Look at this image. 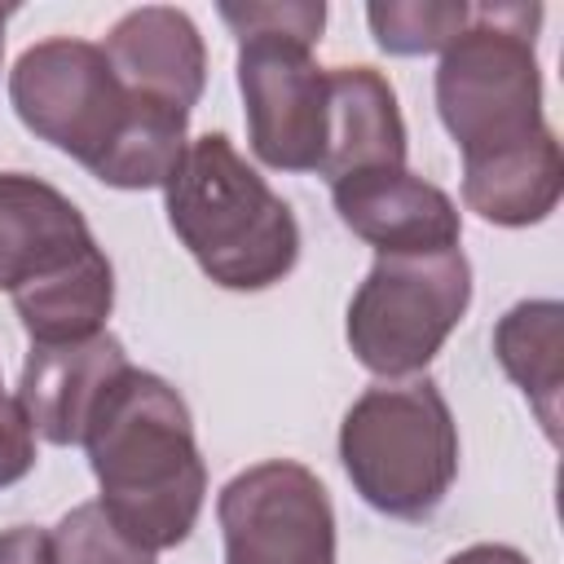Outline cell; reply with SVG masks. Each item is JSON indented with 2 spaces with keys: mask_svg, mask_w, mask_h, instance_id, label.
Instances as JSON below:
<instances>
[{
  "mask_svg": "<svg viewBox=\"0 0 564 564\" xmlns=\"http://www.w3.org/2000/svg\"><path fill=\"white\" fill-rule=\"evenodd\" d=\"M101 511L145 551L181 546L207 498V467L181 392L128 366L101 397L84 432Z\"/></svg>",
  "mask_w": 564,
  "mask_h": 564,
  "instance_id": "1",
  "label": "cell"
},
{
  "mask_svg": "<svg viewBox=\"0 0 564 564\" xmlns=\"http://www.w3.org/2000/svg\"><path fill=\"white\" fill-rule=\"evenodd\" d=\"M163 207L181 247L225 291H264L300 260L295 212L225 132L189 141L181 167L163 185Z\"/></svg>",
  "mask_w": 564,
  "mask_h": 564,
  "instance_id": "2",
  "label": "cell"
},
{
  "mask_svg": "<svg viewBox=\"0 0 564 564\" xmlns=\"http://www.w3.org/2000/svg\"><path fill=\"white\" fill-rule=\"evenodd\" d=\"M339 463L366 507L427 520L458 476V427L427 375L366 388L339 423Z\"/></svg>",
  "mask_w": 564,
  "mask_h": 564,
  "instance_id": "3",
  "label": "cell"
},
{
  "mask_svg": "<svg viewBox=\"0 0 564 564\" xmlns=\"http://www.w3.org/2000/svg\"><path fill=\"white\" fill-rule=\"evenodd\" d=\"M538 4H485L471 9L463 35L441 53L436 66V115L463 163L533 141L542 119V70Z\"/></svg>",
  "mask_w": 564,
  "mask_h": 564,
  "instance_id": "4",
  "label": "cell"
},
{
  "mask_svg": "<svg viewBox=\"0 0 564 564\" xmlns=\"http://www.w3.org/2000/svg\"><path fill=\"white\" fill-rule=\"evenodd\" d=\"M471 304L467 256H379L348 300V348L379 379L423 375Z\"/></svg>",
  "mask_w": 564,
  "mask_h": 564,
  "instance_id": "5",
  "label": "cell"
},
{
  "mask_svg": "<svg viewBox=\"0 0 564 564\" xmlns=\"http://www.w3.org/2000/svg\"><path fill=\"white\" fill-rule=\"evenodd\" d=\"M9 101L40 141L97 172L132 119L137 93L119 84L101 44L57 35L18 57L9 70Z\"/></svg>",
  "mask_w": 564,
  "mask_h": 564,
  "instance_id": "6",
  "label": "cell"
},
{
  "mask_svg": "<svg viewBox=\"0 0 564 564\" xmlns=\"http://www.w3.org/2000/svg\"><path fill=\"white\" fill-rule=\"evenodd\" d=\"M216 516L225 564H335V507L304 463L269 458L238 471Z\"/></svg>",
  "mask_w": 564,
  "mask_h": 564,
  "instance_id": "7",
  "label": "cell"
},
{
  "mask_svg": "<svg viewBox=\"0 0 564 564\" xmlns=\"http://www.w3.org/2000/svg\"><path fill=\"white\" fill-rule=\"evenodd\" d=\"M238 93L251 150L278 172H317L326 150V66L313 48L278 35L238 40Z\"/></svg>",
  "mask_w": 564,
  "mask_h": 564,
  "instance_id": "8",
  "label": "cell"
},
{
  "mask_svg": "<svg viewBox=\"0 0 564 564\" xmlns=\"http://www.w3.org/2000/svg\"><path fill=\"white\" fill-rule=\"evenodd\" d=\"M339 220L379 256H441L463 238L454 198L410 167H370L330 185Z\"/></svg>",
  "mask_w": 564,
  "mask_h": 564,
  "instance_id": "9",
  "label": "cell"
},
{
  "mask_svg": "<svg viewBox=\"0 0 564 564\" xmlns=\"http://www.w3.org/2000/svg\"><path fill=\"white\" fill-rule=\"evenodd\" d=\"M128 366L132 361L110 330L70 344H31L18 379V401L48 445H84L101 397Z\"/></svg>",
  "mask_w": 564,
  "mask_h": 564,
  "instance_id": "10",
  "label": "cell"
},
{
  "mask_svg": "<svg viewBox=\"0 0 564 564\" xmlns=\"http://www.w3.org/2000/svg\"><path fill=\"white\" fill-rule=\"evenodd\" d=\"M93 247L84 212L62 189L26 172H0V291L18 295Z\"/></svg>",
  "mask_w": 564,
  "mask_h": 564,
  "instance_id": "11",
  "label": "cell"
},
{
  "mask_svg": "<svg viewBox=\"0 0 564 564\" xmlns=\"http://www.w3.org/2000/svg\"><path fill=\"white\" fill-rule=\"evenodd\" d=\"M106 62L115 66L128 93L167 101L189 110L207 84V48L189 13L167 4H145L123 13L101 44Z\"/></svg>",
  "mask_w": 564,
  "mask_h": 564,
  "instance_id": "12",
  "label": "cell"
},
{
  "mask_svg": "<svg viewBox=\"0 0 564 564\" xmlns=\"http://www.w3.org/2000/svg\"><path fill=\"white\" fill-rule=\"evenodd\" d=\"M370 167H405V119L375 66L326 70V150L317 176L330 185Z\"/></svg>",
  "mask_w": 564,
  "mask_h": 564,
  "instance_id": "13",
  "label": "cell"
},
{
  "mask_svg": "<svg viewBox=\"0 0 564 564\" xmlns=\"http://www.w3.org/2000/svg\"><path fill=\"white\" fill-rule=\"evenodd\" d=\"M564 189V154L551 128L533 141L463 163V203L502 229L538 225L555 212Z\"/></svg>",
  "mask_w": 564,
  "mask_h": 564,
  "instance_id": "14",
  "label": "cell"
},
{
  "mask_svg": "<svg viewBox=\"0 0 564 564\" xmlns=\"http://www.w3.org/2000/svg\"><path fill=\"white\" fill-rule=\"evenodd\" d=\"M494 357L533 405L546 441H560V392H564V304L520 300L494 326Z\"/></svg>",
  "mask_w": 564,
  "mask_h": 564,
  "instance_id": "15",
  "label": "cell"
},
{
  "mask_svg": "<svg viewBox=\"0 0 564 564\" xmlns=\"http://www.w3.org/2000/svg\"><path fill=\"white\" fill-rule=\"evenodd\" d=\"M13 308H18L31 344H70V339L101 335L106 317L115 308V269H110L106 251L93 247L70 269L18 291Z\"/></svg>",
  "mask_w": 564,
  "mask_h": 564,
  "instance_id": "16",
  "label": "cell"
},
{
  "mask_svg": "<svg viewBox=\"0 0 564 564\" xmlns=\"http://www.w3.org/2000/svg\"><path fill=\"white\" fill-rule=\"evenodd\" d=\"M370 35L392 57L445 53L463 26L471 22V4L463 0H375L366 4Z\"/></svg>",
  "mask_w": 564,
  "mask_h": 564,
  "instance_id": "17",
  "label": "cell"
},
{
  "mask_svg": "<svg viewBox=\"0 0 564 564\" xmlns=\"http://www.w3.org/2000/svg\"><path fill=\"white\" fill-rule=\"evenodd\" d=\"M53 555L57 564H154V551L137 546L101 502H84L62 516L53 529Z\"/></svg>",
  "mask_w": 564,
  "mask_h": 564,
  "instance_id": "18",
  "label": "cell"
},
{
  "mask_svg": "<svg viewBox=\"0 0 564 564\" xmlns=\"http://www.w3.org/2000/svg\"><path fill=\"white\" fill-rule=\"evenodd\" d=\"M220 22L234 31V40L247 35H278V40H300V44H317L322 26H326V4L317 0H286V4H220Z\"/></svg>",
  "mask_w": 564,
  "mask_h": 564,
  "instance_id": "19",
  "label": "cell"
},
{
  "mask_svg": "<svg viewBox=\"0 0 564 564\" xmlns=\"http://www.w3.org/2000/svg\"><path fill=\"white\" fill-rule=\"evenodd\" d=\"M31 467H35V427L22 410V401L9 397L0 383V489L18 485Z\"/></svg>",
  "mask_w": 564,
  "mask_h": 564,
  "instance_id": "20",
  "label": "cell"
},
{
  "mask_svg": "<svg viewBox=\"0 0 564 564\" xmlns=\"http://www.w3.org/2000/svg\"><path fill=\"white\" fill-rule=\"evenodd\" d=\"M0 564H57L53 533L35 524H13L0 533Z\"/></svg>",
  "mask_w": 564,
  "mask_h": 564,
  "instance_id": "21",
  "label": "cell"
},
{
  "mask_svg": "<svg viewBox=\"0 0 564 564\" xmlns=\"http://www.w3.org/2000/svg\"><path fill=\"white\" fill-rule=\"evenodd\" d=\"M445 564H533V560L520 555L516 546H502V542H476V546L449 555Z\"/></svg>",
  "mask_w": 564,
  "mask_h": 564,
  "instance_id": "22",
  "label": "cell"
},
{
  "mask_svg": "<svg viewBox=\"0 0 564 564\" xmlns=\"http://www.w3.org/2000/svg\"><path fill=\"white\" fill-rule=\"evenodd\" d=\"M13 18V4H0V62H4V26Z\"/></svg>",
  "mask_w": 564,
  "mask_h": 564,
  "instance_id": "23",
  "label": "cell"
}]
</instances>
